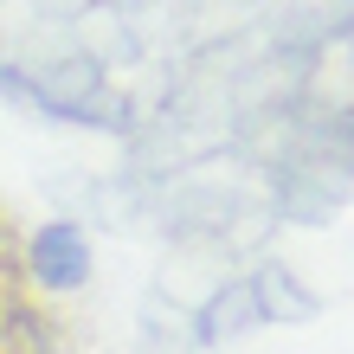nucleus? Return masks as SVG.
<instances>
[{
    "instance_id": "2",
    "label": "nucleus",
    "mask_w": 354,
    "mask_h": 354,
    "mask_svg": "<svg viewBox=\"0 0 354 354\" xmlns=\"http://www.w3.org/2000/svg\"><path fill=\"white\" fill-rule=\"evenodd\" d=\"M335 161H342V180L354 187V116L342 122V136H335Z\"/></svg>"
},
{
    "instance_id": "1",
    "label": "nucleus",
    "mask_w": 354,
    "mask_h": 354,
    "mask_svg": "<svg viewBox=\"0 0 354 354\" xmlns=\"http://www.w3.org/2000/svg\"><path fill=\"white\" fill-rule=\"evenodd\" d=\"M26 270H32V283L39 290H58V297H71V290H84L91 283V232L77 219H46L39 232L26 239Z\"/></svg>"
}]
</instances>
